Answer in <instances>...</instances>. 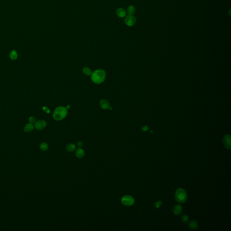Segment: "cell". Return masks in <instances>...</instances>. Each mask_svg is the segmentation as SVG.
<instances>
[{
  "label": "cell",
  "instance_id": "obj_1",
  "mask_svg": "<svg viewBox=\"0 0 231 231\" xmlns=\"http://www.w3.org/2000/svg\"><path fill=\"white\" fill-rule=\"evenodd\" d=\"M91 80L96 84H100L103 82L106 79V72L103 70H97L91 74Z\"/></svg>",
  "mask_w": 231,
  "mask_h": 231
},
{
  "label": "cell",
  "instance_id": "obj_2",
  "mask_svg": "<svg viewBox=\"0 0 231 231\" xmlns=\"http://www.w3.org/2000/svg\"><path fill=\"white\" fill-rule=\"evenodd\" d=\"M67 114V109L66 107H59L56 108L53 112V117L56 121H60L64 119Z\"/></svg>",
  "mask_w": 231,
  "mask_h": 231
},
{
  "label": "cell",
  "instance_id": "obj_3",
  "mask_svg": "<svg viewBox=\"0 0 231 231\" xmlns=\"http://www.w3.org/2000/svg\"><path fill=\"white\" fill-rule=\"evenodd\" d=\"M187 197V194L186 190L182 188H179L177 190L175 193L176 200L179 203H184Z\"/></svg>",
  "mask_w": 231,
  "mask_h": 231
},
{
  "label": "cell",
  "instance_id": "obj_4",
  "mask_svg": "<svg viewBox=\"0 0 231 231\" xmlns=\"http://www.w3.org/2000/svg\"><path fill=\"white\" fill-rule=\"evenodd\" d=\"M121 203L124 205L126 206H129L133 205L135 202V200L132 196L126 195L124 196L121 200Z\"/></svg>",
  "mask_w": 231,
  "mask_h": 231
},
{
  "label": "cell",
  "instance_id": "obj_5",
  "mask_svg": "<svg viewBox=\"0 0 231 231\" xmlns=\"http://www.w3.org/2000/svg\"><path fill=\"white\" fill-rule=\"evenodd\" d=\"M136 18L131 15H128L125 19L126 24L128 26H132L136 23Z\"/></svg>",
  "mask_w": 231,
  "mask_h": 231
},
{
  "label": "cell",
  "instance_id": "obj_6",
  "mask_svg": "<svg viewBox=\"0 0 231 231\" xmlns=\"http://www.w3.org/2000/svg\"><path fill=\"white\" fill-rule=\"evenodd\" d=\"M34 126L38 130H42L45 128L46 126V122L44 120L38 121L34 124Z\"/></svg>",
  "mask_w": 231,
  "mask_h": 231
},
{
  "label": "cell",
  "instance_id": "obj_7",
  "mask_svg": "<svg viewBox=\"0 0 231 231\" xmlns=\"http://www.w3.org/2000/svg\"><path fill=\"white\" fill-rule=\"evenodd\" d=\"M223 145L227 149H231V136L227 135L224 137L223 140Z\"/></svg>",
  "mask_w": 231,
  "mask_h": 231
},
{
  "label": "cell",
  "instance_id": "obj_8",
  "mask_svg": "<svg viewBox=\"0 0 231 231\" xmlns=\"http://www.w3.org/2000/svg\"><path fill=\"white\" fill-rule=\"evenodd\" d=\"M100 107L104 109H108L110 107V104L107 100L103 99L101 100L100 102Z\"/></svg>",
  "mask_w": 231,
  "mask_h": 231
},
{
  "label": "cell",
  "instance_id": "obj_9",
  "mask_svg": "<svg viewBox=\"0 0 231 231\" xmlns=\"http://www.w3.org/2000/svg\"><path fill=\"white\" fill-rule=\"evenodd\" d=\"M116 14L120 18H123L126 16V12L124 9L120 8L116 10Z\"/></svg>",
  "mask_w": 231,
  "mask_h": 231
},
{
  "label": "cell",
  "instance_id": "obj_10",
  "mask_svg": "<svg viewBox=\"0 0 231 231\" xmlns=\"http://www.w3.org/2000/svg\"><path fill=\"white\" fill-rule=\"evenodd\" d=\"M182 206L179 205H176L173 208V212L175 215H180L182 213Z\"/></svg>",
  "mask_w": 231,
  "mask_h": 231
},
{
  "label": "cell",
  "instance_id": "obj_11",
  "mask_svg": "<svg viewBox=\"0 0 231 231\" xmlns=\"http://www.w3.org/2000/svg\"><path fill=\"white\" fill-rule=\"evenodd\" d=\"M85 153L84 150L81 148H79L75 150V155L79 158H82L84 157Z\"/></svg>",
  "mask_w": 231,
  "mask_h": 231
},
{
  "label": "cell",
  "instance_id": "obj_12",
  "mask_svg": "<svg viewBox=\"0 0 231 231\" xmlns=\"http://www.w3.org/2000/svg\"><path fill=\"white\" fill-rule=\"evenodd\" d=\"M76 149V146L73 144H69L66 146V150L69 152L72 153Z\"/></svg>",
  "mask_w": 231,
  "mask_h": 231
},
{
  "label": "cell",
  "instance_id": "obj_13",
  "mask_svg": "<svg viewBox=\"0 0 231 231\" xmlns=\"http://www.w3.org/2000/svg\"><path fill=\"white\" fill-rule=\"evenodd\" d=\"M189 226L190 229H193V230L196 229L198 227V223L195 220H192L190 222Z\"/></svg>",
  "mask_w": 231,
  "mask_h": 231
},
{
  "label": "cell",
  "instance_id": "obj_14",
  "mask_svg": "<svg viewBox=\"0 0 231 231\" xmlns=\"http://www.w3.org/2000/svg\"><path fill=\"white\" fill-rule=\"evenodd\" d=\"M34 129V126L32 123L27 124L25 126L24 128L25 131L26 132H30L32 131Z\"/></svg>",
  "mask_w": 231,
  "mask_h": 231
},
{
  "label": "cell",
  "instance_id": "obj_15",
  "mask_svg": "<svg viewBox=\"0 0 231 231\" xmlns=\"http://www.w3.org/2000/svg\"><path fill=\"white\" fill-rule=\"evenodd\" d=\"M136 12V9L133 5L130 6L127 9V12L129 15H134Z\"/></svg>",
  "mask_w": 231,
  "mask_h": 231
},
{
  "label": "cell",
  "instance_id": "obj_16",
  "mask_svg": "<svg viewBox=\"0 0 231 231\" xmlns=\"http://www.w3.org/2000/svg\"><path fill=\"white\" fill-rule=\"evenodd\" d=\"M10 57L13 60H16L18 57V54L15 50H13L10 54Z\"/></svg>",
  "mask_w": 231,
  "mask_h": 231
},
{
  "label": "cell",
  "instance_id": "obj_17",
  "mask_svg": "<svg viewBox=\"0 0 231 231\" xmlns=\"http://www.w3.org/2000/svg\"><path fill=\"white\" fill-rule=\"evenodd\" d=\"M40 148L42 151H46L48 149V145L45 142H43L40 144Z\"/></svg>",
  "mask_w": 231,
  "mask_h": 231
},
{
  "label": "cell",
  "instance_id": "obj_18",
  "mask_svg": "<svg viewBox=\"0 0 231 231\" xmlns=\"http://www.w3.org/2000/svg\"><path fill=\"white\" fill-rule=\"evenodd\" d=\"M83 72L84 74H86L87 75H88V76L91 75L92 73L91 70L89 68L87 67H84L83 68Z\"/></svg>",
  "mask_w": 231,
  "mask_h": 231
},
{
  "label": "cell",
  "instance_id": "obj_19",
  "mask_svg": "<svg viewBox=\"0 0 231 231\" xmlns=\"http://www.w3.org/2000/svg\"><path fill=\"white\" fill-rule=\"evenodd\" d=\"M181 219H182V221L184 223H186L188 221V219H189V218L188 217V216L186 215H183L181 218Z\"/></svg>",
  "mask_w": 231,
  "mask_h": 231
},
{
  "label": "cell",
  "instance_id": "obj_20",
  "mask_svg": "<svg viewBox=\"0 0 231 231\" xmlns=\"http://www.w3.org/2000/svg\"><path fill=\"white\" fill-rule=\"evenodd\" d=\"M29 122L31 123H34L36 121V120H35V118L34 117H33V116H31L29 118Z\"/></svg>",
  "mask_w": 231,
  "mask_h": 231
},
{
  "label": "cell",
  "instance_id": "obj_21",
  "mask_svg": "<svg viewBox=\"0 0 231 231\" xmlns=\"http://www.w3.org/2000/svg\"><path fill=\"white\" fill-rule=\"evenodd\" d=\"M161 204H162V202L160 201H158L155 203V206L157 208H158L161 206Z\"/></svg>",
  "mask_w": 231,
  "mask_h": 231
},
{
  "label": "cell",
  "instance_id": "obj_22",
  "mask_svg": "<svg viewBox=\"0 0 231 231\" xmlns=\"http://www.w3.org/2000/svg\"><path fill=\"white\" fill-rule=\"evenodd\" d=\"M77 145L79 148H82L83 146V143L82 141H79L77 143Z\"/></svg>",
  "mask_w": 231,
  "mask_h": 231
},
{
  "label": "cell",
  "instance_id": "obj_23",
  "mask_svg": "<svg viewBox=\"0 0 231 231\" xmlns=\"http://www.w3.org/2000/svg\"><path fill=\"white\" fill-rule=\"evenodd\" d=\"M42 109H43V110H44V111H45L46 112H47V113H49L50 110L49 109H48V108H47V107H42Z\"/></svg>",
  "mask_w": 231,
  "mask_h": 231
},
{
  "label": "cell",
  "instance_id": "obj_24",
  "mask_svg": "<svg viewBox=\"0 0 231 231\" xmlns=\"http://www.w3.org/2000/svg\"><path fill=\"white\" fill-rule=\"evenodd\" d=\"M66 108H67V109L70 108V106H69V105H67V106H66Z\"/></svg>",
  "mask_w": 231,
  "mask_h": 231
}]
</instances>
